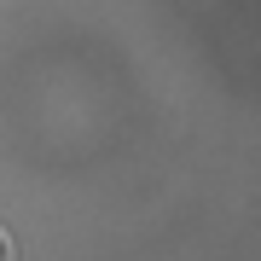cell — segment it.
I'll use <instances>...</instances> for the list:
<instances>
[{
	"label": "cell",
	"mask_w": 261,
	"mask_h": 261,
	"mask_svg": "<svg viewBox=\"0 0 261 261\" xmlns=\"http://www.w3.org/2000/svg\"><path fill=\"white\" fill-rule=\"evenodd\" d=\"M0 261H12V244H6V232H0Z\"/></svg>",
	"instance_id": "obj_1"
}]
</instances>
